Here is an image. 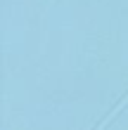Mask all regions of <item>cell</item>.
Here are the masks:
<instances>
[{
    "label": "cell",
    "mask_w": 128,
    "mask_h": 130,
    "mask_svg": "<svg viewBox=\"0 0 128 130\" xmlns=\"http://www.w3.org/2000/svg\"><path fill=\"white\" fill-rule=\"evenodd\" d=\"M126 104H128V92H126V97L121 99V102H119V104L114 106V109H111V111L107 113V116H104V118H102V123H100V125H97L95 130H104V128H107V125L111 123V121H114V116H119V113H121V111L126 109Z\"/></svg>",
    "instance_id": "6da1fadb"
}]
</instances>
